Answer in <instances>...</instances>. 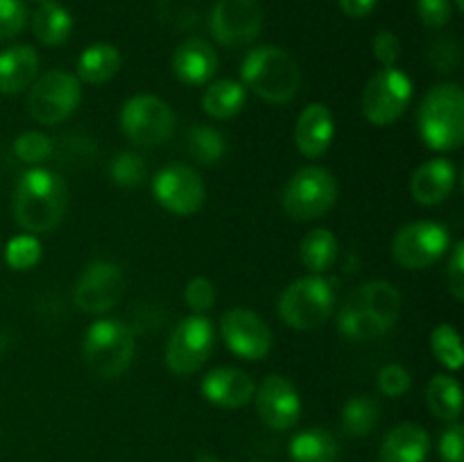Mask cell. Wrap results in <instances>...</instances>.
Here are the masks:
<instances>
[{"mask_svg": "<svg viewBox=\"0 0 464 462\" xmlns=\"http://www.w3.org/2000/svg\"><path fill=\"white\" fill-rule=\"evenodd\" d=\"M401 294L390 281H367L349 294L338 313V329L349 340H374L399 320Z\"/></svg>", "mask_w": 464, "mask_h": 462, "instance_id": "1", "label": "cell"}, {"mask_svg": "<svg viewBox=\"0 0 464 462\" xmlns=\"http://www.w3.org/2000/svg\"><path fill=\"white\" fill-rule=\"evenodd\" d=\"M66 204V181L48 168H30L16 184L14 217L27 234H45L62 222Z\"/></svg>", "mask_w": 464, "mask_h": 462, "instance_id": "2", "label": "cell"}, {"mask_svg": "<svg viewBox=\"0 0 464 462\" xmlns=\"http://www.w3.org/2000/svg\"><path fill=\"white\" fill-rule=\"evenodd\" d=\"M240 84L270 104H285L297 95L299 66L279 45H258L240 63Z\"/></svg>", "mask_w": 464, "mask_h": 462, "instance_id": "3", "label": "cell"}, {"mask_svg": "<svg viewBox=\"0 0 464 462\" xmlns=\"http://www.w3.org/2000/svg\"><path fill=\"white\" fill-rule=\"evenodd\" d=\"M420 136L430 149L451 152L464 140V93L458 84L433 86L421 100L417 113Z\"/></svg>", "mask_w": 464, "mask_h": 462, "instance_id": "4", "label": "cell"}, {"mask_svg": "<svg viewBox=\"0 0 464 462\" xmlns=\"http://www.w3.org/2000/svg\"><path fill=\"white\" fill-rule=\"evenodd\" d=\"M335 311V284L324 274L302 276L293 281L279 297V315L297 331H311L324 324Z\"/></svg>", "mask_w": 464, "mask_h": 462, "instance_id": "5", "label": "cell"}, {"mask_svg": "<svg viewBox=\"0 0 464 462\" xmlns=\"http://www.w3.org/2000/svg\"><path fill=\"white\" fill-rule=\"evenodd\" d=\"M84 361L102 379H116L134 358V331L121 320H98L84 335Z\"/></svg>", "mask_w": 464, "mask_h": 462, "instance_id": "6", "label": "cell"}, {"mask_svg": "<svg viewBox=\"0 0 464 462\" xmlns=\"http://www.w3.org/2000/svg\"><path fill=\"white\" fill-rule=\"evenodd\" d=\"M338 199V184L326 168H299L281 193V204L293 220H315Z\"/></svg>", "mask_w": 464, "mask_h": 462, "instance_id": "7", "label": "cell"}, {"mask_svg": "<svg viewBox=\"0 0 464 462\" xmlns=\"http://www.w3.org/2000/svg\"><path fill=\"white\" fill-rule=\"evenodd\" d=\"M121 130L139 148H154L170 139L175 130V113L166 100L157 95H134L122 104Z\"/></svg>", "mask_w": 464, "mask_h": 462, "instance_id": "8", "label": "cell"}, {"mask_svg": "<svg viewBox=\"0 0 464 462\" xmlns=\"http://www.w3.org/2000/svg\"><path fill=\"white\" fill-rule=\"evenodd\" d=\"M82 100V82L66 71H50L32 84L27 111L41 125H59L77 109Z\"/></svg>", "mask_w": 464, "mask_h": 462, "instance_id": "9", "label": "cell"}, {"mask_svg": "<svg viewBox=\"0 0 464 462\" xmlns=\"http://www.w3.org/2000/svg\"><path fill=\"white\" fill-rule=\"evenodd\" d=\"M412 100V80L399 68H381L362 93V113L376 127H388L406 113Z\"/></svg>", "mask_w": 464, "mask_h": 462, "instance_id": "10", "label": "cell"}, {"mask_svg": "<svg viewBox=\"0 0 464 462\" xmlns=\"http://www.w3.org/2000/svg\"><path fill=\"white\" fill-rule=\"evenodd\" d=\"M216 342V331L208 317L188 315L172 331L166 347V365L172 374L188 376L208 361Z\"/></svg>", "mask_w": 464, "mask_h": 462, "instance_id": "11", "label": "cell"}, {"mask_svg": "<svg viewBox=\"0 0 464 462\" xmlns=\"http://www.w3.org/2000/svg\"><path fill=\"white\" fill-rule=\"evenodd\" d=\"M451 245L447 226L433 220H417L401 226L392 240V256L406 270H424L447 254Z\"/></svg>", "mask_w": 464, "mask_h": 462, "instance_id": "12", "label": "cell"}, {"mask_svg": "<svg viewBox=\"0 0 464 462\" xmlns=\"http://www.w3.org/2000/svg\"><path fill=\"white\" fill-rule=\"evenodd\" d=\"M213 39L220 45L240 48L261 34L263 7L258 0H218L208 16Z\"/></svg>", "mask_w": 464, "mask_h": 462, "instance_id": "13", "label": "cell"}, {"mask_svg": "<svg viewBox=\"0 0 464 462\" xmlns=\"http://www.w3.org/2000/svg\"><path fill=\"white\" fill-rule=\"evenodd\" d=\"M125 293V274L113 261H93L75 284V303L80 311L100 315L116 306Z\"/></svg>", "mask_w": 464, "mask_h": 462, "instance_id": "14", "label": "cell"}, {"mask_svg": "<svg viewBox=\"0 0 464 462\" xmlns=\"http://www.w3.org/2000/svg\"><path fill=\"white\" fill-rule=\"evenodd\" d=\"M152 193L157 202L175 216H193L202 208L204 197H207L202 177L193 168L181 166V163H172L157 172L152 181Z\"/></svg>", "mask_w": 464, "mask_h": 462, "instance_id": "15", "label": "cell"}, {"mask_svg": "<svg viewBox=\"0 0 464 462\" xmlns=\"http://www.w3.org/2000/svg\"><path fill=\"white\" fill-rule=\"evenodd\" d=\"M225 344L245 361H261L272 349V331L261 317L247 308H231L220 322Z\"/></svg>", "mask_w": 464, "mask_h": 462, "instance_id": "16", "label": "cell"}, {"mask_svg": "<svg viewBox=\"0 0 464 462\" xmlns=\"http://www.w3.org/2000/svg\"><path fill=\"white\" fill-rule=\"evenodd\" d=\"M254 394H256L258 417L267 428L288 430L299 421L302 399H299L297 388L285 376H267Z\"/></svg>", "mask_w": 464, "mask_h": 462, "instance_id": "17", "label": "cell"}, {"mask_svg": "<svg viewBox=\"0 0 464 462\" xmlns=\"http://www.w3.org/2000/svg\"><path fill=\"white\" fill-rule=\"evenodd\" d=\"M256 385L252 376L236 367H216L202 380V394L213 406L238 410L252 401Z\"/></svg>", "mask_w": 464, "mask_h": 462, "instance_id": "18", "label": "cell"}, {"mask_svg": "<svg viewBox=\"0 0 464 462\" xmlns=\"http://www.w3.org/2000/svg\"><path fill=\"white\" fill-rule=\"evenodd\" d=\"M335 136L334 113L326 104L313 102L299 113L295 127V145L308 159H317L331 148Z\"/></svg>", "mask_w": 464, "mask_h": 462, "instance_id": "19", "label": "cell"}, {"mask_svg": "<svg viewBox=\"0 0 464 462\" xmlns=\"http://www.w3.org/2000/svg\"><path fill=\"white\" fill-rule=\"evenodd\" d=\"M218 71V54L204 39H188L172 54V72L188 86H202L211 82Z\"/></svg>", "mask_w": 464, "mask_h": 462, "instance_id": "20", "label": "cell"}, {"mask_svg": "<svg viewBox=\"0 0 464 462\" xmlns=\"http://www.w3.org/2000/svg\"><path fill=\"white\" fill-rule=\"evenodd\" d=\"M456 177V166L449 159H430V161L421 163L412 175V197L424 207H435L453 193Z\"/></svg>", "mask_w": 464, "mask_h": 462, "instance_id": "21", "label": "cell"}, {"mask_svg": "<svg viewBox=\"0 0 464 462\" xmlns=\"http://www.w3.org/2000/svg\"><path fill=\"white\" fill-rule=\"evenodd\" d=\"M430 451V438L424 426L403 421L385 435L381 444V462H424Z\"/></svg>", "mask_w": 464, "mask_h": 462, "instance_id": "22", "label": "cell"}, {"mask_svg": "<svg viewBox=\"0 0 464 462\" xmlns=\"http://www.w3.org/2000/svg\"><path fill=\"white\" fill-rule=\"evenodd\" d=\"M39 72V54L32 45H12L0 53V93H21Z\"/></svg>", "mask_w": 464, "mask_h": 462, "instance_id": "23", "label": "cell"}, {"mask_svg": "<svg viewBox=\"0 0 464 462\" xmlns=\"http://www.w3.org/2000/svg\"><path fill=\"white\" fill-rule=\"evenodd\" d=\"M122 66L121 50L113 43H93L77 59V80L86 84H107Z\"/></svg>", "mask_w": 464, "mask_h": 462, "instance_id": "24", "label": "cell"}, {"mask_svg": "<svg viewBox=\"0 0 464 462\" xmlns=\"http://www.w3.org/2000/svg\"><path fill=\"white\" fill-rule=\"evenodd\" d=\"M32 32L41 43L50 45V48L66 43L72 32L71 12L54 0H45L32 14Z\"/></svg>", "mask_w": 464, "mask_h": 462, "instance_id": "25", "label": "cell"}, {"mask_svg": "<svg viewBox=\"0 0 464 462\" xmlns=\"http://www.w3.org/2000/svg\"><path fill=\"white\" fill-rule=\"evenodd\" d=\"M426 406L438 419L453 421L460 419L462 412V390L453 376L435 374L426 388Z\"/></svg>", "mask_w": 464, "mask_h": 462, "instance_id": "26", "label": "cell"}, {"mask_svg": "<svg viewBox=\"0 0 464 462\" xmlns=\"http://www.w3.org/2000/svg\"><path fill=\"white\" fill-rule=\"evenodd\" d=\"M245 98H247V91L240 82L218 80L211 82L204 91L202 109L216 120H227L245 107Z\"/></svg>", "mask_w": 464, "mask_h": 462, "instance_id": "27", "label": "cell"}, {"mask_svg": "<svg viewBox=\"0 0 464 462\" xmlns=\"http://www.w3.org/2000/svg\"><path fill=\"white\" fill-rule=\"evenodd\" d=\"M293 462H335L338 460V442L329 430L308 428L297 433L288 447Z\"/></svg>", "mask_w": 464, "mask_h": 462, "instance_id": "28", "label": "cell"}, {"mask_svg": "<svg viewBox=\"0 0 464 462\" xmlns=\"http://www.w3.org/2000/svg\"><path fill=\"white\" fill-rule=\"evenodd\" d=\"M299 258L313 274H324L338 258V240L329 229H313L299 243Z\"/></svg>", "mask_w": 464, "mask_h": 462, "instance_id": "29", "label": "cell"}, {"mask_svg": "<svg viewBox=\"0 0 464 462\" xmlns=\"http://www.w3.org/2000/svg\"><path fill=\"white\" fill-rule=\"evenodd\" d=\"M381 406L370 397H352L343 408V428L349 438H365L379 426Z\"/></svg>", "mask_w": 464, "mask_h": 462, "instance_id": "30", "label": "cell"}, {"mask_svg": "<svg viewBox=\"0 0 464 462\" xmlns=\"http://www.w3.org/2000/svg\"><path fill=\"white\" fill-rule=\"evenodd\" d=\"M188 152L193 154L195 161L204 166H213L220 161L227 152V140L216 127L195 125L188 131Z\"/></svg>", "mask_w": 464, "mask_h": 462, "instance_id": "31", "label": "cell"}, {"mask_svg": "<svg viewBox=\"0 0 464 462\" xmlns=\"http://www.w3.org/2000/svg\"><path fill=\"white\" fill-rule=\"evenodd\" d=\"M430 347H433L435 358L440 361V365H444L447 370L458 371L464 362L460 335H458L456 326L451 324H440L435 326V331L430 333Z\"/></svg>", "mask_w": 464, "mask_h": 462, "instance_id": "32", "label": "cell"}, {"mask_svg": "<svg viewBox=\"0 0 464 462\" xmlns=\"http://www.w3.org/2000/svg\"><path fill=\"white\" fill-rule=\"evenodd\" d=\"M109 177L121 188H136L148 177V166H145L143 157H139L136 152H121L113 157L111 166H109Z\"/></svg>", "mask_w": 464, "mask_h": 462, "instance_id": "33", "label": "cell"}, {"mask_svg": "<svg viewBox=\"0 0 464 462\" xmlns=\"http://www.w3.org/2000/svg\"><path fill=\"white\" fill-rule=\"evenodd\" d=\"M5 261L18 272L32 270L41 261V243L34 234H21L12 238L5 247Z\"/></svg>", "mask_w": 464, "mask_h": 462, "instance_id": "34", "label": "cell"}, {"mask_svg": "<svg viewBox=\"0 0 464 462\" xmlns=\"http://www.w3.org/2000/svg\"><path fill=\"white\" fill-rule=\"evenodd\" d=\"M53 152V140L41 131H25L14 140V154L23 163H41Z\"/></svg>", "mask_w": 464, "mask_h": 462, "instance_id": "35", "label": "cell"}, {"mask_svg": "<svg viewBox=\"0 0 464 462\" xmlns=\"http://www.w3.org/2000/svg\"><path fill=\"white\" fill-rule=\"evenodd\" d=\"M27 25V9L23 0H0V41L14 39Z\"/></svg>", "mask_w": 464, "mask_h": 462, "instance_id": "36", "label": "cell"}, {"mask_svg": "<svg viewBox=\"0 0 464 462\" xmlns=\"http://www.w3.org/2000/svg\"><path fill=\"white\" fill-rule=\"evenodd\" d=\"M184 299L195 315H204V313L213 308V302H216V288H213V284L207 276H193V279L186 284Z\"/></svg>", "mask_w": 464, "mask_h": 462, "instance_id": "37", "label": "cell"}, {"mask_svg": "<svg viewBox=\"0 0 464 462\" xmlns=\"http://www.w3.org/2000/svg\"><path fill=\"white\" fill-rule=\"evenodd\" d=\"M412 385V376L411 371L406 370L403 365H399V362H390V365H385L383 370L379 371V390L383 394H388V397H403V394L411 390Z\"/></svg>", "mask_w": 464, "mask_h": 462, "instance_id": "38", "label": "cell"}, {"mask_svg": "<svg viewBox=\"0 0 464 462\" xmlns=\"http://www.w3.org/2000/svg\"><path fill=\"white\" fill-rule=\"evenodd\" d=\"M451 0H417V16L430 30H440L451 21Z\"/></svg>", "mask_w": 464, "mask_h": 462, "instance_id": "39", "label": "cell"}, {"mask_svg": "<svg viewBox=\"0 0 464 462\" xmlns=\"http://www.w3.org/2000/svg\"><path fill=\"white\" fill-rule=\"evenodd\" d=\"M372 53L383 68H392L401 57V41L394 32L381 30L372 41Z\"/></svg>", "mask_w": 464, "mask_h": 462, "instance_id": "40", "label": "cell"}, {"mask_svg": "<svg viewBox=\"0 0 464 462\" xmlns=\"http://www.w3.org/2000/svg\"><path fill=\"white\" fill-rule=\"evenodd\" d=\"M430 63L435 66V71L449 72L460 63V45L456 39H438L430 45L429 53Z\"/></svg>", "mask_w": 464, "mask_h": 462, "instance_id": "41", "label": "cell"}, {"mask_svg": "<svg viewBox=\"0 0 464 462\" xmlns=\"http://www.w3.org/2000/svg\"><path fill=\"white\" fill-rule=\"evenodd\" d=\"M440 457L442 462H464V428L453 421L440 438Z\"/></svg>", "mask_w": 464, "mask_h": 462, "instance_id": "42", "label": "cell"}, {"mask_svg": "<svg viewBox=\"0 0 464 462\" xmlns=\"http://www.w3.org/2000/svg\"><path fill=\"white\" fill-rule=\"evenodd\" d=\"M449 290L456 299H464V243H456L447 270Z\"/></svg>", "mask_w": 464, "mask_h": 462, "instance_id": "43", "label": "cell"}, {"mask_svg": "<svg viewBox=\"0 0 464 462\" xmlns=\"http://www.w3.org/2000/svg\"><path fill=\"white\" fill-rule=\"evenodd\" d=\"M340 9L352 18H365L367 14L374 12L379 0H338Z\"/></svg>", "mask_w": 464, "mask_h": 462, "instance_id": "44", "label": "cell"}, {"mask_svg": "<svg viewBox=\"0 0 464 462\" xmlns=\"http://www.w3.org/2000/svg\"><path fill=\"white\" fill-rule=\"evenodd\" d=\"M198 462H222V460L218 456H213V453L204 451V453H199V456H198Z\"/></svg>", "mask_w": 464, "mask_h": 462, "instance_id": "45", "label": "cell"}, {"mask_svg": "<svg viewBox=\"0 0 464 462\" xmlns=\"http://www.w3.org/2000/svg\"><path fill=\"white\" fill-rule=\"evenodd\" d=\"M456 9L458 12H464V0H456Z\"/></svg>", "mask_w": 464, "mask_h": 462, "instance_id": "46", "label": "cell"}, {"mask_svg": "<svg viewBox=\"0 0 464 462\" xmlns=\"http://www.w3.org/2000/svg\"><path fill=\"white\" fill-rule=\"evenodd\" d=\"M39 3H45V0H39Z\"/></svg>", "mask_w": 464, "mask_h": 462, "instance_id": "47", "label": "cell"}, {"mask_svg": "<svg viewBox=\"0 0 464 462\" xmlns=\"http://www.w3.org/2000/svg\"><path fill=\"white\" fill-rule=\"evenodd\" d=\"M249 462H258V460H249Z\"/></svg>", "mask_w": 464, "mask_h": 462, "instance_id": "48", "label": "cell"}]
</instances>
